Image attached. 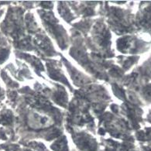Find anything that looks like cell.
<instances>
[{"label": "cell", "instance_id": "1", "mask_svg": "<svg viewBox=\"0 0 151 151\" xmlns=\"http://www.w3.org/2000/svg\"><path fill=\"white\" fill-rule=\"evenodd\" d=\"M29 122L33 127L39 129L48 127L53 123L50 116L41 112H33L30 116Z\"/></svg>", "mask_w": 151, "mask_h": 151}, {"label": "cell", "instance_id": "2", "mask_svg": "<svg viewBox=\"0 0 151 151\" xmlns=\"http://www.w3.org/2000/svg\"><path fill=\"white\" fill-rule=\"evenodd\" d=\"M35 42L37 44V45L39 46L40 47L45 50V51L48 52L51 50V44H50L49 40L46 37L41 35L37 36L35 39Z\"/></svg>", "mask_w": 151, "mask_h": 151}, {"label": "cell", "instance_id": "3", "mask_svg": "<svg viewBox=\"0 0 151 151\" xmlns=\"http://www.w3.org/2000/svg\"><path fill=\"white\" fill-rule=\"evenodd\" d=\"M70 73H71L72 79L75 81L76 84H78V85H81L85 84V78L83 77V75H81L80 73H78V71L75 70V69H72V70H70Z\"/></svg>", "mask_w": 151, "mask_h": 151}, {"label": "cell", "instance_id": "4", "mask_svg": "<svg viewBox=\"0 0 151 151\" xmlns=\"http://www.w3.org/2000/svg\"><path fill=\"white\" fill-rule=\"evenodd\" d=\"M9 54V51L6 50H0V63L3 62L6 58H7Z\"/></svg>", "mask_w": 151, "mask_h": 151}, {"label": "cell", "instance_id": "5", "mask_svg": "<svg viewBox=\"0 0 151 151\" xmlns=\"http://www.w3.org/2000/svg\"><path fill=\"white\" fill-rule=\"evenodd\" d=\"M144 94L147 99H148L150 100L151 99V86H148L147 88L145 89Z\"/></svg>", "mask_w": 151, "mask_h": 151}, {"label": "cell", "instance_id": "6", "mask_svg": "<svg viewBox=\"0 0 151 151\" xmlns=\"http://www.w3.org/2000/svg\"><path fill=\"white\" fill-rule=\"evenodd\" d=\"M128 97L129 99V100H130L131 101H132V102H134V103H137V99L133 94H129Z\"/></svg>", "mask_w": 151, "mask_h": 151}, {"label": "cell", "instance_id": "7", "mask_svg": "<svg viewBox=\"0 0 151 151\" xmlns=\"http://www.w3.org/2000/svg\"><path fill=\"white\" fill-rule=\"evenodd\" d=\"M148 75H149L150 77H151V68L148 70Z\"/></svg>", "mask_w": 151, "mask_h": 151}, {"label": "cell", "instance_id": "8", "mask_svg": "<svg viewBox=\"0 0 151 151\" xmlns=\"http://www.w3.org/2000/svg\"><path fill=\"white\" fill-rule=\"evenodd\" d=\"M149 119L150 120V121H151V114H150V116H149Z\"/></svg>", "mask_w": 151, "mask_h": 151}]
</instances>
